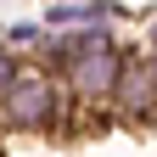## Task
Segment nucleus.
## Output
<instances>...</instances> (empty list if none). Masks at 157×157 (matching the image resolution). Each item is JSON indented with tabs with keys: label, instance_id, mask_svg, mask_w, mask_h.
I'll return each mask as SVG.
<instances>
[{
	"label": "nucleus",
	"instance_id": "obj_6",
	"mask_svg": "<svg viewBox=\"0 0 157 157\" xmlns=\"http://www.w3.org/2000/svg\"><path fill=\"white\" fill-rule=\"evenodd\" d=\"M23 67H28V62H17V51L6 45V39H0V95L17 84V73H23Z\"/></svg>",
	"mask_w": 157,
	"mask_h": 157
},
{
	"label": "nucleus",
	"instance_id": "obj_4",
	"mask_svg": "<svg viewBox=\"0 0 157 157\" xmlns=\"http://www.w3.org/2000/svg\"><path fill=\"white\" fill-rule=\"evenodd\" d=\"M118 17H124V0H56V6H45L39 23L62 34V28H112Z\"/></svg>",
	"mask_w": 157,
	"mask_h": 157
},
{
	"label": "nucleus",
	"instance_id": "obj_8",
	"mask_svg": "<svg viewBox=\"0 0 157 157\" xmlns=\"http://www.w3.org/2000/svg\"><path fill=\"white\" fill-rule=\"evenodd\" d=\"M151 67H157V56H151Z\"/></svg>",
	"mask_w": 157,
	"mask_h": 157
},
{
	"label": "nucleus",
	"instance_id": "obj_3",
	"mask_svg": "<svg viewBox=\"0 0 157 157\" xmlns=\"http://www.w3.org/2000/svg\"><path fill=\"white\" fill-rule=\"evenodd\" d=\"M107 112H112V124H129V129L157 124V67H151V56H129L124 62V78H118Z\"/></svg>",
	"mask_w": 157,
	"mask_h": 157
},
{
	"label": "nucleus",
	"instance_id": "obj_5",
	"mask_svg": "<svg viewBox=\"0 0 157 157\" xmlns=\"http://www.w3.org/2000/svg\"><path fill=\"white\" fill-rule=\"evenodd\" d=\"M45 39H51L45 23H11V28H6V45H11V51H17V45H34V51H39Z\"/></svg>",
	"mask_w": 157,
	"mask_h": 157
},
{
	"label": "nucleus",
	"instance_id": "obj_1",
	"mask_svg": "<svg viewBox=\"0 0 157 157\" xmlns=\"http://www.w3.org/2000/svg\"><path fill=\"white\" fill-rule=\"evenodd\" d=\"M67 112H73V95L62 84V73L45 62H28L17 73V84L0 95V129L6 135H56V129H67Z\"/></svg>",
	"mask_w": 157,
	"mask_h": 157
},
{
	"label": "nucleus",
	"instance_id": "obj_7",
	"mask_svg": "<svg viewBox=\"0 0 157 157\" xmlns=\"http://www.w3.org/2000/svg\"><path fill=\"white\" fill-rule=\"evenodd\" d=\"M146 56H157V23H151V34H146Z\"/></svg>",
	"mask_w": 157,
	"mask_h": 157
},
{
	"label": "nucleus",
	"instance_id": "obj_2",
	"mask_svg": "<svg viewBox=\"0 0 157 157\" xmlns=\"http://www.w3.org/2000/svg\"><path fill=\"white\" fill-rule=\"evenodd\" d=\"M124 62H129L124 45H101V51H90V56H73V62L62 67V84H67V95H73V107L107 112L118 78H124Z\"/></svg>",
	"mask_w": 157,
	"mask_h": 157
}]
</instances>
